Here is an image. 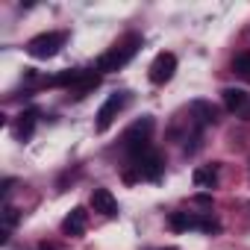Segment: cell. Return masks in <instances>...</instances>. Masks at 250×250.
<instances>
[{"label":"cell","mask_w":250,"mask_h":250,"mask_svg":"<svg viewBox=\"0 0 250 250\" xmlns=\"http://www.w3.org/2000/svg\"><path fill=\"white\" fill-rule=\"evenodd\" d=\"M139 47H142V36H127L121 44H115L109 53H103L100 59H97V71H103V74H109V71H118V68H124L136 53H139Z\"/></svg>","instance_id":"1"},{"label":"cell","mask_w":250,"mask_h":250,"mask_svg":"<svg viewBox=\"0 0 250 250\" xmlns=\"http://www.w3.org/2000/svg\"><path fill=\"white\" fill-rule=\"evenodd\" d=\"M153 127H156V121H153V115H142L133 127L124 133V150H127L133 159H139L142 153H147L150 150V145H147V139H150V133H153Z\"/></svg>","instance_id":"2"},{"label":"cell","mask_w":250,"mask_h":250,"mask_svg":"<svg viewBox=\"0 0 250 250\" xmlns=\"http://www.w3.org/2000/svg\"><path fill=\"white\" fill-rule=\"evenodd\" d=\"M65 42H68V33H42V36L30 39L27 53H30L33 59H50V56L59 53V47H62Z\"/></svg>","instance_id":"3"},{"label":"cell","mask_w":250,"mask_h":250,"mask_svg":"<svg viewBox=\"0 0 250 250\" xmlns=\"http://www.w3.org/2000/svg\"><path fill=\"white\" fill-rule=\"evenodd\" d=\"M127 91H115V94H109V100L97 109V133H106L109 127H112V121L118 118V112L127 106Z\"/></svg>","instance_id":"4"},{"label":"cell","mask_w":250,"mask_h":250,"mask_svg":"<svg viewBox=\"0 0 250 250\" xmlns=\"http://www.w3.org/2000/svg\"><path fill=\"white\" fill-rule=\"evenodd\" d=\"M174 71H177V56H174V53H159V56L150 62L147 77H150L153 85H165V83L174 77Z\"/></svg>","instance_id":"5"},{"label":"cell","mask_w":250,"mask_h":250,"mask_svg":"<svg viewBox=\"0 0 250 250\" xmlns=\"http://www.w3.org/2000/svg\"><path fill=\"white\" fill-rule=\"evenodd\" d=\"M133 168L139 171V177H142V180H150V183L162 180V171H165L162 156H159V153H153V150H147V153H142L139 159H133Z\"/></svg>","instance_id":"6"},{"label":"cell","mask_w":250,"mask_h":250,"mask_svg":"<svg viewBox=\"0 0 250 250\" xmlns=\"http://www.w3.org/2000/svg\"><path fill=\"white\" fill-rule=\"evenodd\" d=\"M91 209L100 212L103 218H115L118 215V200L109 188H94L91 191Z\"/></svg>","instance_id":"7"},{"label":"cell","mask_w":250,"mask_h":250,"mask_svg":"<svg viewBox=\"0 0 250 250\" xmlns=\"http://www.w3.org/2000/svg\"><path fill=\"white\" fill-rule=\"evenodd\" d=\"M85 224H88V212H85L83 206H77V209H71V215L62 221V229H65L68 235H83V232H85Z\"/></svg>","instance_id":"8"},{"label":"cell","mask_w":250,"mask_h":250,"mask_svg":"<svg viewBox=\"0 0 250 250\" xmlns=\"http://www.w3.org/2000/svg\"><path fill=\"white\" fill-rule=\"evenodd\" d=\"M36 121H39V109H27V112H21V115H18L15 136H18L21 142H27V139L33 136V130H36Z\"/></svg>","instance_id":"9"},{"label":"cell","mask_w":250,"mask_h":250,"mask_svg":"<svg viewBox=\"0 0 250 250\" xmlns=\"http://www.w3.org/2000/svg\"><path fill=\"white\" fill-rule=\"evenodd\" d=\"M191 180H194V186H197V188H215V186H218V168H215V165L194 168Z\"/></svg>","instance_id":"10"},{"label":"cell","mask_w":250,"mask_h":250,"mask_svg":"<svg viewBox=\"0 0 250 250\" xmlns=\"http://www.w3.org/2000/svg\"><path fill=\"white\" fill-rule=\"evenodd\" d=\"M83 77H85V71H83V68H68V71H62V74H56V77H50V80H47V85H77Z\"/></svg>","instance_id":"11"},{"label":"cell","mask_w":250,"mask_h":250,"mask_svg":"<svg viewBox=\"0 0 250 250\" xmlns=\"http://www.w3.org/2000/svg\"><path fill=\"white\" fill-rule=\"evenodd\" d=\"M221 94H224V106H227L229 112H238V109H244V103H247V94H244L241 88H224Z\"/></svg>","instance_id":"12"},{"label":"cell","mask_w":250,"mask_h":250,"mask_svg":"<svg viewBox=\"0 0 250 250\" xmlns=\"http://www.w3.org/2000/svg\"><path fill=\"white\" fill-rule=\"evenodd\" d=\"M168 224H171L174 229H197L200 218H194V215H188V212H171Z\"/></svg>","instance_id":"13"},{"label":"cell","mask_w":250,"mask_h":250,"mask_svg":"<svg viewBox=\"0 0 250 250\" xmlns=\"http://www.w3.org/2000/svg\"><path fill=\"white\" fill-rule=\"evenodd\" d=\"M97 83H100V74H94V71H85V77L77 83V88H74V97L80 100V97H85L91 88H97Z\"/></svg>","instance_id":"14"},{"label":"cell","mask_w":250,"mask_h":250,"mask_svg":"<svg viewBox=\"0 0 250 250\" xmlns=\"http://www.w3.org/2000/svg\"><path fill=\"white\" fill-rule=\"evenodd\" d=\"M191 112H194V115H200V121H203V124H215V121H218L215 106H212V103H206V100H194V103H191Z\"/></svg>","instance_id":"15"},{"label":"cell","mask_w":250,"mask_h":250,"mask_svg":"<svg viewBox=\"0 0 250 250\" xmlns=\"http://www.w3.org/2000/svg\"><path fill=\"white\" fill-rule=\"evenodd\" d=\"M232 71L241 74L244 80H250V53H238L235 62H232Z\"/></svg>","instance_id":"16"},{"label":"cell","mask_w":250,"mask_h":250,"mask_svg":"<svg viewBox=\"0 0 250 250\" xmlns=\"http://www.w3.org/2000/svg\"><path fill=\"white\" fill-rule=\"evenodd\" d=\"M18 221H21V212H18L15 206H6V209H3V224H6V229H12Z\"/></svg>","instance_id":"17"},{"label":"cell","mask_w":250,"mask_h":250,"mask_svg":"<svg viewBox=\"0 0 250 250\" xmlns=\"http://www.w3.org/2000/svg\"><path fill=\"white\" fill-rule=\"evenodd\" d=\"M12 186H15V180H12V177H9V180H3V188H0V191H3V194H6V191H9V188H12Z\"/></svg>","instance_id":"18"},{"label":"cell","mask_w":250,"mask_h":250,"mask_svg":"<svg viewBox=\"0 0 250 250\" xmlns=\"http://www.w3.org/2000/svg\"><path fill=\"white\" fill-rule=\"evenodd\" d=\"M247 118H250V112H247Z\"/></svg>","instance_id":"19"}]
</instances>
